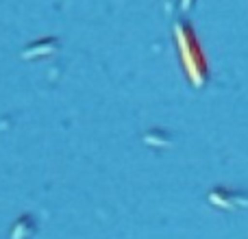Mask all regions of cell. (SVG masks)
<instances>
[{"instance_id": "cell-2", "label": "cell", "mask_w": 248, "mask_h": 239, "mask_svg": "<svg viewBox=\"0 0 248 239\" xmlns=\"http://www.w3.org/2000/svg\"><path fill=\"white\" fill-rule=\"evenodd\" d=\"M209 202L220 209H244L248 207V194L246 192H233V189H224V187H216L209 192Z\"/></svg>"}, {"instance_id": "cell-6", "label": "cell", "mask_w": 248, "mask_h": 239, "mask_svg": "<svg viewBox=\"0 0 248 239\" xmlns=\"http://www.w3.org/2000/svg\"><path fill=\"white\" fill-rule=\"evenodd\" d=\"M194 2H196V0H181V2H179L181 11H189V9L194 7Z\"/></svg>"}, {"instance_id": "cell-1", "label": "cell", "mask_w": 248, "mask_h": 239, "mask_svg": "<svg viewBox=\"0 0 248 239\" xmlns=\"http://www.w3.org/2000/svg\"><path fill=\"white\" fill-rule=\"evenodd\" d=\"M174 42L179 48V59L185 70V76L198 90L205 87L209 81V63H207L205 52H202V46L194 33L192 24L183 17L174 22Z\"/></svg>"}, {"instance_id": "cell-3", "label": "cell", "mask_w": 248, "mask_h": 239, "mask_svg": "<svg viewBox=\"0 0 248 239\" xmlns=\"http://www.w3.org/2000/svg\"><path fill=\"white\" fill-rule=\"evenodd\" d=\"M59 48H61V44H59V39H57V37H42V39L33 42L31 46H26L24 50H22V59H24V61L42 59V57L55 55Z\"/></svg>"}, {"instance_id": "cell-4", "label": "cell", "mask_w": 248, "mask_h": 239, "mask_svg": "<svg viewBox=\"0 0 248 239\" xmlns=\"http://www.w3.org/2000/svg\"><path fill=\"white\" fill-rule=\"evenodd\" d=\"M35 235V222L31 215H22L16 224H13L11 239H29Z\"/></svg>"}, {"instance_id": "cell-5", "label": "cell", "mask_w": 248, "mask_h": 239, "mask_svg": "<svg viewBox=\"0 0 248 239\" xmlns=\"http://www.w3.org/2000/svg\"><path fill=\"white\" fill-rule=\"evenodd\" d=\"M144 141L148 146H170L172 144V137L168 135L166 131H161V128H155V131L146 133L144 135Z\"/></svg>"}]
</instances>
